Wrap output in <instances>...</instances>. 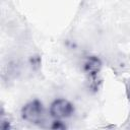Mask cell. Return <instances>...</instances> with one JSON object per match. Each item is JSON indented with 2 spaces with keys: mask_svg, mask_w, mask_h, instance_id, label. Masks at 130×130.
Returning <instances> with one entry per match:
<instances>
[{
  "mask_svg": "<svg viewBox=\"0 0 130 130\" xmlns=\"http://www.w3.org/2000/svg\"><path fill=\"white\" fill-rule=\"evenodd\" d=\"M101 66L102 65H101L100 59L94 56H91V57L87 58V60L84 63V71L91 77H94L99 73Z\"/></svg>",
  "mask_w": 130,
  "mask_h": 130,
  "instance_id": "3957f363",
  "label": "cell"
},
{
  "mask_svg": "<svg viewBox=\"0 0 130 130\" xmlns=\"http://www.w3.org/2000/svg\"><path fill=\"white\" fill-rule=\"evenodd\" d=\"M21 117L32 124H39L44 118V108L40 101H32L27 103L21 110Z\"/></svg>",
  "mask_w": 130,
  "mask_h": 130,
  "instance_id": "6da1fadb",
  "label": "cell"
},
{
  "mask_svg": "<svg viewBox=\"0 0 130 130\" xmlns=\"http://www.w3.org/2000/svg\"><path fill=\"white\" fill-rule=\"evenodd\" d=\"M73 106L67 100L59 99L52 103L50 107V114L56 119L68 118L73 114Z\"/></svg>",
  "mask_w": 130,
  "mask_h": 130,
  "instance_id": "7a4b0ae2",
  "label": "cell"
},
{
  "mask_svg": "<svg viewBox=\"0 0 130 130\" xmlns=\"http://www.w3.org/2000/svg\"><path fill=\"white\" fill-rule=\"evenodd\" d=\"M52 128H54V129H64V128H66V126L64 124H62L61 121H55L54 124L52 125Z\"/></svg>",
  "mask_w": 130,
  "mask_h": 130,
  "instance_id": "277c9868",
  "label": "cell"
}]
</instances>
